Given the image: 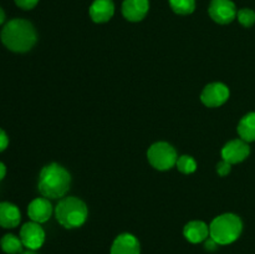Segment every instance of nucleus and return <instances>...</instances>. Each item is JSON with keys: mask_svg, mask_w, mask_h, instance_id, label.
<instances>
[{"mask_svg": "<svg viewBox=\"0 0 255 254\" xmlns=\"http://www.w3.org/2000/svg\"><path fill=\"white\" fill-rule=\"evenodd\" d=\"M20 239L24 247L31 251L41 248L45 242V231L40 223L36 222H27L20 229Z\"/></svg>", "mask_w": 255, "mask_h": 254, "instance_id": "1a4fd4ad", "label": "nucleus"}, {"mask_svg": "<svg viewBox=\"0 0 255 254\" xmlns=\"http://www.w3.org/2000/svg\"><path fill=\"white\" fill-rule=\"evenodd\" d=\"M4 21H5V11L2 10V7L0 6V25L4 24Z\"/></svg>", "mask_w": 255, "mask_h": 254, "instance_id": "a878e982", "label": "nucleus"}, {"mask_svg": "<svg viewBox=\"0 0 255 254\" xmlns=\"http://www.w3.org/2000/svg\"><path fill=\"white\" fill-rule=\"evenodd\" d=\"M236 4L232 0H212L208 7V14L217 24H231L237 17Z\"/></svg>", "mask_w": 255, "mask_h": 254, "instance_id": "423d86ee", "label": "nucleus"}, {"mask_svg": "<svg viewBox=\"0 0 255 254\" xmlns=\"http://www.w3.org/2000/svg\"><path fill=\"white\" fill-rule=\"evenodd\" d=\"M122 15L131 22L142 21L149 10V0H124Z\"/></svg>", "mask_w": 255, "mask_h": 254, "instance_id": "9d476101", "label": "nucleus"}, {"mask_svg": "<svg viewBox=\"0 0 255 254\" xmlns=\"http://www.w3.org/2000/svg\"><path fill=\"white\" fill-rule=\"evenodd\" d=\"M218 246H219V244L217 243V242L214 241L213 238H211V237H208V238L204 241V248H206L208 252L216 251V249L218 248Z\"/></svg>", "mask_w": 255, "mask_h": 254, "instance_id": "b1692460", "label": "nucleus"}, {"mask_svg": "<svg viewBox=\"0 0 255 254\" xmlns=\"http://www.w3.org/2000/svg\"><path fill=\"white\" fill-rule=\"evenodd\" d=\"M5 176H6V166L2 162H0V182L4 179Z\"/></svg>", "mask_w": 255, "mask_h": 254, "instance_id": "393cba45", "label": "nucleus"}, {"mask_svg": "<svg viewBox=\"0 0 255 254\" xmlns=\"http://www.w3.org/2000/svg\"><path fill=\"white\" fill-rule=\"evenodd\" d=\"M176 167L178 168V171L182 172L183 174H191L197 169V162L193 157L183 154V156L178 157Z\"/></svg>", "mask_w": 255, "mask_h": 254, "instance_id": "6ab92c4d", "label": "nucleus"}, {"mask_svg": "<svg viewBox=\"0 0 255 254\" xmlns=\"http://www.w3.org/2000/svg\"><path fill=\"white\" fill-rule=\"evenodd\" d=\"M183 234L191 243H202L209 237V227L202 221H191L184 226Z\"/></svg>", "mask_w": 255, "mask_h": 254, "instance_id": "2eb2a0df", "label": "nucleus"}, {"mask_svg": "<svg viewBox=\"0 0 255 254\" xmlns=\"http://www.w3.org/2000/svg\"><path fill=\"white\" fill-rule=\"evenodd\" d=\"M141 247L139 242L133 234L122 233L116 237L111 247L110 254H139Z\"/></svg>", "mask_w": 255, "mask_h": 254, "instance_id": "ddd939ff", "label": "nucleus"}, {"mask_svg": "<svg viewBox=\"0 0 255 254\" xmlns=\"http://www.w3.org/2000/svg\"><path fill=\"white\" fill-rule=\"evenodd\" d=\"M90 17L96 24L110 21L115 15L114 0H95L89 9Z\"/></svg>", "mask_w": 255, "mask_h": 254, "instance_id": "f8f14e48", "label": "nucleus"}, {"mask_svg": "<svg viewBox=\"0 0 255 254\" xmlns=\"http://www.w3.org/2000/svg\"><path fill=\"white\" fill-rule=\"evenodd\" d=\"M243 231V222L237 214L224 213L216 217L209 226V237L219 246H227L236 242Z\"/></svg>", "mask_w": 255, "mask_h": 254, "instance_id": "20e7f679", "label": "nucleus"}, {"mask_svg": "<svg viewBox=\"0 0 255 254\" xmlns=\"http://www.w3.org/2000/svg\"><path fill=\"white\" fill-rule=\"evenodd\" d=\"M52 206L50 201L45 197H39L30 202L27 207V216L32 222L36 223H45L52 216Z\"/></svg>", "mask_w": 255, "mask_h": 254, "instance_id": "9b49d317", "label": "nucleus"}, {"mask_svg": "<svg viewBox=\"0 0 255 254\" xmlns=\"http://www.w3.org/2000/svg\"><path fill=\"white\" fill-rule=\"evenodd\" d=\"M232 171V164L228 163L227 161L222 159L218 164H217V172H218L219 176L224 177V176H228Z\"/></svg>", "mask_w": 255, "mask_h": 254, "instance_id": "4be33fe9", "label": "nucleus"}, {"mask_svg": "<svg viewBox=\"0 0 255 254\" xmlns=\"http://www.w3.org/2000/svg\"><path fill=\"white\" fill-rule=\"evenodd\" d=\"M0 247H1L2 252L6 254H20L22 252V244L20 237L14 236V234L9 233L5 234L1 239H0Z\"/></svg>", "mask_w": 255, "mask_h": 254, "instance_id": "f3484780", "label": "nucleus"}, {"mask_svg": "<svg viewBox=\"0 0 255 254\" xmlns=\"http://www.w3.org/2000/svg\"><path fill=\"white\" fill-rule=\"evenodd\" d=\"M229 89L222 82H212L207 85L201 94V101L207 107H219L229 99Z\"/></svg>", "mask_w": 255, "mask_h": 254, "instance_id": "0eeeda50", "label": "nucleus"}, {"mask_svg": "<svg viewBox=\"0 0 255 254\" xmlns=\"http://www.w3.org/2000/svg\"><path fill=\"white\" fill-rule=\"evenodd\" d=\"M20 254H36V253H35V251H31V249H27V251L21 252V253H20Z\"/></svg>", "mask_w": 255, "mask_h": 254, "instance_id": "bb28decb", "label": "nucleus"}, {"mask_svg": "<svg viewBox=\"0 0 255 254\" xmlns=\"http://www.w3.org/2000/svg\"><path fill=\"white\" fill-rule=\"evenodd\" d=\"M169 6L176 14L189 15L196 10V0H168Z\"/></svg>", "mask_w": 255, "mask_h": 254, "instance_id": "a211bd4d", "label": "nucleus"}, {"mask_svg": "<svg viewBox=\"0 0 255 254\" xmlns=\"http://www.w3.org/2000/svg\"><path fill=\"white\" fill-rule=\"evenodd\" d=\"M57 222L64 228H79L86 222L89 209L86 203L77 197H65L57 203L55 208Z\"/></svg>", "mask_w": 255, "mask_h": 254, "instance_id": "7ed1b4c3", "label": "nucleus"}, {"mask_svg": "<svg viewBox=\"0 0 255 254\" xmlns=\"http://www.w3.org/2000/svg\"><path fill=\"white\" fill-rule=\"evenodd\" d=\"M71 186V174L59 163L46 164L41 169L37 189L47 199L62 198Z\"/></svg>", "mask_w": 255, "mask_h": 254, "instance_id": "f03ea898", "label": "nucleus"}, {"mask_svg": "<svg viewBox=\"0 0 255 254\" xmlns=\"http://www.w3.org/2000/svg\"><path fill=\"white\" fill-rule=\"evenodd\" d=\"M251 154V147L248 142L242 138L232 139L222 148V158L231 164L241 163Z\"/></svg>", "mask_w": 255, "mask_h": 254, "instance_id": "6e6552de", "label": "nucleus"}, {"mask_svg": "<svg viewBox=\"0 0 255 254\" xmlns=\"http://www.w3.org/2000/svg\"><path fill=\"white\" fill-rule=\"evenodd\" d=\"M7 146H9V137H7L6 132L4 129L0 128V152L6 149Z\"/></svg>", "mask_w": 255, "mask_h": 254, "instance_id": "5701e85b", "label": "nucleus"}, {"mask_svg": "<svg viewBox=\"0 0 255 254\" xmlns=\"http://www.w3.org/2000/svg\"><path fill=\"white\" fill-rule=\"evenodd\" d=\"M15 4L22 10H31L39 4L40 0H14Z\"/></svg>", "mask_w": 255, "mask_h": 254, "instance_id": "412c9836", "label": "nucleus"}, {"mask_svg": "<svg viewBox=\"0 0 255 254\" xmlns=\"http://www.w3.org/2000/svg\"><path fill=\"white\" fill-rule=\"evenodd\" d=\"M238 134L246 142L255 141V112H249L238 124Z\"/></svg>", "mask_w": 255, "mask_h": 254, "instance_id": "dca6fc26", "label": "nucleus"}, {"mask_svg": "<svg viewBox=\"0 0 255 254\" xmlns=\"http://www.w3.org/2000/svg\"><path fill=\"white\" fill-rule=\"evenodd\" d=\"M21 221L20 209L10 202H0V227L6 229L15 228Z\"/></svg>", "mask_w": 255, "mask_h": 254, "instance_id": "4468645a", "label": "nucleus"}, {"mask_svg": "<svg viewBox=\"0 0 255 254\" xmlns=\"http://www.w3.org/2000/svg\"><path fill=\"white\" fill-rule=\"evenodd\" d=\"M237 19L241 22L243 26L251 27L255 24V11L248 7H243V9L238 10L237 12Z\"/></svg>", "mask_w": 255, "mask_h": 254, "instance_id": "aec40b11", "label": "nucleus"}, {"mask_svg": "<svg viewBox=\"0 0 255 254\" xmlns=\"http://www.w3.org/2000/svg\"><path fill=\"white\" fill-rule=\"evenodd\" d=\"M147 158L153 168L158 171H168L176 166L178 156L172 144L167 142H156L147 151Z\"/></svg>", "mask_w": 255, "mask_h": 254, "instance_id": "39448f33", "label": "nucleus"}, {"mask_svg": "<svg viewBox=\"0 0 255 254\" xmlns=\"http://www.w3.org/2000/svg\"><path fill=\"white\" fill-rule=\"evenodd\" d=\"M4 46L14 52H27L37 41V32L34 25L25 19H12L7 21L0 32Z\"/></svg>", "mask_w": 255, "mask_h": 254, "instance_id": "f257e3e1", "label": "nucleus"}]
</instances>
